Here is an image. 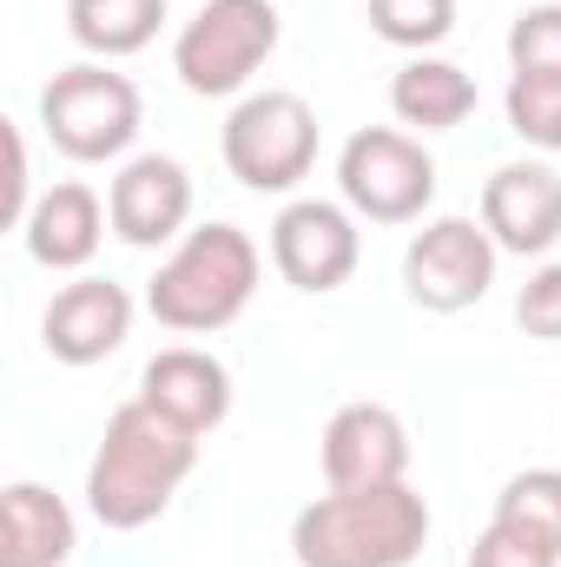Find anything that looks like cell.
Returning a JSON list of instances; mask_svg holds the SVG:
<instances>
[{
  "mask_svg": "<svg viewBox=\"0 0 561 567\" xmlns=\"http://www.w3.org/2000/svg\"><path fill=\"white\" fill-rule=\"evenodd\" d=\"M198 462V435L178 429L172 416H159L145 396L120 403L106 416V435H100V455L86 468V502L100 515V528L113 535H133L145 522L165 515V502L178 495V482L192 475Z\"/></svg>",
  "mask_w": 561,
  "mask_h": 567,
  "instance_id": "obj_1",
  "label": "cell"
},
{
  "mask_svg": "<svg viewBox=\"0 0 561 567\" xmlns=\"http://www.w3.org/2000/svg\"><path fill=\"white\" fill-rule=\"evenodd\" d=\"M429 542V508L410 482L330 488L290 522L297 567H410Z\"/></svg>",
  "mask_w": 561,
  "mask_h": 567,
  "instance_id": "obj_2",
  "label": "cell"
},
{
  "mask_svg": "<svg viewBox=\"0 0 561 567\" xmlns=\"http://www.w3.org/2000/svg\"><path fill=\"white\" fill-rule=\"evenodd\" d=\"M258 290V245L238 225H198L185 231V245L159 265V278L145 290L152 317L165 330H225Z\"/></svg>",
  "mask_w": 561,
  "mask_h": 567,
  "instance_id": "obj_3",
  "label": "cell"
},
{
  "mask_svg": "<svg viewBox=\"0 0 561 567\" xmlns=\"http://www.w3.org/2000/svg\"><path fill=\"white\" fill-rule=\"evenodd\" d=\"M278 47V7L272 0H198V13L178 27L172 66L192 93L225 100L238 93Z\"/></svg>",
  "mask_w": 561,
  "mask_h": 567,
  "instance_id": "obj_4",
  "label": "cell"
},
{
  "mask_svg": "<svg viewBox=\"0 0 561 567\" xmlns=\"http://www.w3.org/2000/svg\"><path fill=\"white\" fill-rule=\"evenodd\" d=\"M40 126L80 165L120 158L140 133V86L126 73H106V66H67L40 93Z\"/></svg>",
  "mask_w": 561,
  "mask_h": 567,
  "instance_id": "obj_5",
  "label": "cell"
},
{
  "mask_svg": "<svg viewBox=\"0 0 561 567\" xmlns=\"http://www.w3.org/2000/svg\"><path fill=\"white\" fill-rule=\"evenodd\" d=\"M317 158V113L304 93H252L225 120V165L252 192H290Z\"/></svg>",
  "mask_w": 561,
  "mask_h": 567,
  "instance_id": "obj_6",
  "label": "cell"
},
{
  "mask_svg": "<svg viewBox=\"0 0 561 567\" xmlns=\"http://www.w3.org/2000/svg\"><path fill=\"white\" fill-rule=\"evenodd\" d=\"M337 185H344L350 212H364L377 225H410L436 198V158L397 126H364V133H350L344 158H337Z\"/></svg>",
  "mask_w": 561,
  "mask_h": 567,
  "instance_id": "obj_7",
  "label": "cell"
},
{
  "mask_svg": "<svg viewBox=\"0 0 561 567\" xmlns=\"http://www.w3.org/2000/svg\"><path fill=\"white\" fill-rule=\"evenodd\" d=\"M496 238L489 225H469V218H436L410 238V258H404V284L422 310H469L482 303V290L496 284Z\"/></svg>",
  "mask_w": 561,
  "mask_h": 567,
  "instance_id": "obj_8",
  "label": "cell"
},
{
  "mask_svg": "<svg viewBox=\"0 0 561 567\" xmlns=\"http://www.w3.org/2000/svg\"><path fill=\"white\" fill-rule=\"evenodd\" d=\"M272 265L284 271V284L297 290H337V284L357 271V225L344 205H324V198H297L284 205L278 225H272Z\"/></svg>",
  "mask_w": 561,
  "mask_h": 567,
  "instance_id": "obj_9",
  "label": "cell"
},
{
  "mask_svg": "<svg viewBox=\"0 0 561 567\" xmlns=\"http://www.w3.org/2000/svg\"><path fill=\"white\" fill-rule=\"evenodd\" d=\"M410 468V429L384 403H344L324 423V482L330 488H390Z\"/></svg>",
  "mask_w": 561,
  "mask_h": 567,
  "instance_id": "obj_10",
  "label": "cell"
},
{
  "mask_svg": "<svg viewBox=\"0 0 561 567\" xmlns=\"http://www.w3.org/2000/svg\"><path fill=\"white\" fill-rule=\"evenodd\" d=\"M106 218H113V238H126L140 251L178 238L185 218H192V178H185V165L165 158V152L126 158L120 178H113V192H106Z\"/></svg>",
  "mask_w": 561,
  "mask_h": 567,
  "instance_id": "obj_11",
  "label": "cell"
},
{
  "mask_svg": "<svg viewBox=\"0 0 561 567\" xmlns=\"http://www.w3.org/2000/svg\"><path fill=\"white\" fill-rule=\"evenodd\" d=\"M482 225L502 251H549L561 238V172L555 165H536V158H516L502 165L489 185H482Z\"/></svg>",
  "mask_w": 561,
  "mask_h": 567,
  "instance_id": "obj_12",
  "label": "cell"
},
{
  "mask_svg": "<svg viewBox=\"0 0 561 567\" xmlns=\"http://www.w3.org/2000/svg\"><path fill=\"white\" fill-rule=\"evenodd\" d=\"M133 330V297L113 278H73L40 317V343L60 363H100L126 343Z\"/></svg>",
  "mask_w": 561,
  "mask_h": 567,
  "instance_id": "obj_13",
  "label": "cell"
},
{
  "mask_svg": "<svg viewBox=\"0 0 561 567\" xmlns=\"http://www.w3.org/2000/svg\"><path fill=\"white\" fill-rule=\"evenodd\" d=\"M140 396L159 410V416H172L178 429L205 435V429L225 423V410H232V370H225L212 350L172 343V350H159V357L145 363Z\"/></svg>",
  "mask_w": 561,
  "mask_h": 567,
  "instance_id": "obj_14",
  "label": "cell"
},
{
  "mask_svg": "<svg viewBox=\"0 0 561 567\" xmlns=\"http://www.w3.org/2000/svg\"><path fill=\"white\" fill-rule=\"evenodd\" d=\"M106 225H113V218H106L100 192L67 178V185H53V192L27 212V251H33L47 271H80V265H93Z\"/></svg>",
  "mask_w": 561,
  "mask_h": 567,
  "instance_id": "obj_15",
  "label": "cell"
},
{
  "mask_svg": "<svg viewBox=\"0 0 561 567\" xmlns=\"http://www.w3.org/2000/svg\"><path fill=\"white\" fill-rule=\"evenodd\" d=\"M73 555V515L53 488L13 482L0 495V567H60Z\"/></svg>",
  "mask_w": 561,
  "mask_h": 567,
  "instance_id": "obj_16",
  "label": "cell"
},
{
  "mask_svg": "<svg viewBox=\"0 0 561 567\" xmlns=\"http://www.w3.org/2000/svg\"><path fill=\"white\" fill-rule=\"evenodd\" d=\"M390 106L404 126H422V133H449L476 113V80L449 60H410L397 80H390Z\"/></svg>",
  "mask_w": 561,
  "mask_h": 567,
  "instance_id": "obj_17",
  "label": "cell"
},
{
  "mask_svg": "<svg viewBox=\"0 0 561 567\" xmlns=\"http://www.w3.org/2000/svg\"><path fill=\"white\" fill-rule=\"evenodd\" d=\"M67 20H73L80 47L120 60V53H140L145 40L159 33L165 0H67Z\"/></svg>",
  "mask_w": 561,
  "mask_h": 567,
  "instance_id": "obj_18",
  "label": "cell"
},
{
  "mask_svg": "<svg viewBox=\"0 0 561 567\" xmlns=\"http://www.w3.org/2000/svg\"><path fill=\"white\" fill-rule=\"evenodd\" d=\"M496 522L542 535L561 555V468H522V475H509V488L496 495Z\"/></svg>",
  "mask_w": 561,
  "mask_h": 567,
  "instance_id": "obj_19",
  "label": "cell"
},
{
  "mask_svg": "<svg viewBox=\"0 0 561 567\" xmlns=\"http://www.w3.org/2000/svg\"><path fill=\"white\" fill-rule=\"evenodd\" d=\"M509 126L542 152H561V80L555 73H509Z\"/></svg>",
  "mask_w": 561,
  "mask_h": 567,
  "instance_id": "obj_20",
  "label": "cell"
},
{
  "mask_svg": "<svg viewBox=\"0 0 561 567\" xmlns=\"http://www.w3.org/2000/svg\"><path fill=\"white\" fill-rule=\"evenodd\" d=\"M509 66L561 80V0H536L509 20Z\"/></svg>",
  "mask_w": 561,
  "mask_h": 567,
  "instance_id": "obj_21",
  "label": "cell"
},
{
  "mask_svg": "<svg viewBox=\"0 0 561 567\" xmlns=\"http://www.w3.org/2000/svg\"><path fill=\"white\" fill-rule=\"evenodd\" d=\"M364 13L397 47H436L456 27V0H364Z\"/></svg>",
  "mask_w": 561,
  "mask_h": 567,
  "instance_id": "obj_22",
  "label": "cell"
},
{
  "mask_svg": "<svg viewBox=\"0 0 561 567\" xmlns=\"http://www.w3.org/2000/svg\"><path fill=\"white\" fill-rule=\"evenodd\" d=\"M555 561L561 555L542 535L509 528V522H489V528L476 535V548H469V567H555Z\"/></svg>",
  "mask_w": 561,
  "mask_h": 567,
  "instance_id": "obj_23",
  "label": "cell"
},
{
  "mask_svg": "<svg viewBox=\"0 0 561 567\" xmlns=\"http://www.w3.org/2000/svg\"><path fill=\"white\" fill-rule=\"evenodd\" d=\"M516 323L542 343H561V265H542L516 297Z\"/></svg>",
  "mask_w": 561,
  "mask_h": 567,
  "instance_id": "obj_24",
  "label": "cell"
},
{
  "mask_svg": "<svg viewBox=\"0 0 561 567\" xmlns=\"http://www.w3.org/2000/svg\"><path fill=\"white\" fill-rule=\"evenodd\" d=\"M27 145L13 120H0V225H27Z\"/></svg>",
  "mask_w": 561,
  "mask_h": 567,
  "instance_id": "obj_25",
  "label": "cell"
}]
</instances>
